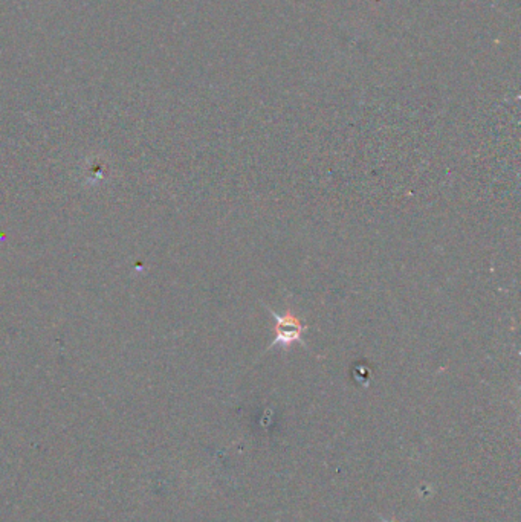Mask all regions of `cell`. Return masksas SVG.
I'll return each instance as SVG.
<instances>
[{
  "label": "cell",
  "instance_id": "cell-1",
  "mask_svg": "<svg viewBox=\"0 0 521 522\" xmlns=\"http://www.w3.org/2000/svg\"><path fill=\"white\" fill-rule=\"evenodd\" d=\"M269 312L276 318V341L272 342V345H287L295 341H302V333L306 330V327L300 324L294 315L286 313L285 316H280L274 310Z\"/></svg>",
  "mask_w": 521,
  "mask_h": 522
}]
</instances>
